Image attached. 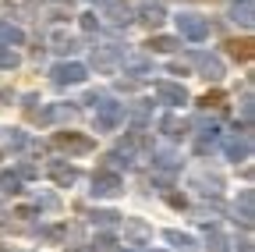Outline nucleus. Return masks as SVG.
<instances>
[{"label": "nucleus", "instance_id": "nucleus-1", "mask_svg": "<svg viewBox=\"0 0 255 252\" xmlns=\"http://www.w3.org/2000/svg\"><path fill=\"white\" fill-rule=\"evenodd\" d=\"M181 21V32L184 36H191V39H202L206 36V21H199L195 14H184V18H177Z\"/></svg>", "mask_w": 255, "mask_h": 252}, {"label": "nucleus", "instance_id": "nucleus-2", "mask_svg": "<svg viewBox=\"0 0 255 252\" xmlns=\"http://www.w3.org/2000/svg\"><path fill=\"white\" fill-rule=\"evenodd\" d=\"M53 75H57V82H82L85 78V68L82 64H60Z\"/></svg>", "mask_w": 255, "mask_h": 252}, {"label": "nucleus", "instance_id": "nucleus-3", "mask_svg": "<svg viewBox=\"0 0 255 252\" xmlns=\"http://www.w3.org/2000/svg\"><path fill=\"white\" fill-rule=\"evenodd\" d=\"M156 92H159L163 100H170V103H184V89H181V85H167V82H159V85H156Z\"/></svg>", "mask_w": 255, "mask_h": 252}, {"label": "nucleus", "instance_id": "nucleus-4", "mask_svg": "<svg viewBox=\"0 0 255 252\" xmlns=\"http://www.w3.org/2000/svg\"><path fill=\"white\" fill-rule=\"evenodd\" d=\"M57 146L60 149H92V142L82 135H57Z\"/></svg>", "mask_w": 255, "mask_h": 252}, {"label": "nucleus", "instance_id": "nucleus-5", "mask_svg": "<svg viewBox=\"0 0 255 252\" xmlns=\"http://www.w3.org/2000/svg\"><path fill=\"white\" fill-rule=\"evenodd\" d=\"M121 188V178H114V174H103V178H96V192L100 196H114Z\"/></svg>", "mask_w": 255, "mask_h": 252}, {"label": "nucleus", "instance_id": "nucleus-6", "mask_svg": "<svg viewBox=\"0 0 255 252\" xmlns=\"http://www.w3.org/2000/svg\"><path fill=\"white\" fill-rule=\"evenodd\" d=\"M142 21L145 25H159L163 21V7L159 4H142Z\"/></svg>", "mask_w": 255, "mask_h": 252}, {"label": "nucleus", "instance_id": "nucleus-7", "mask_svg": "<svg viewBox=\"0 0 255 252\" xmlns=\"http://www.w3.org/2000/svg\"><path fill=\"white\" fill-rule=\"evenodd\" d=\"M107 14H110V21H117V25H121V21H131V7H121V4H110Z\"/></svg>", "mask_w": 255, "mask_h": 252}, {"label": "nucleus", "instance_id": "nucleus-8", "mask_svg": "<svg viewBox=\"0 0 255 252\" xmlns=\"http://www.w3.org/2000/svg\"><path fill=\"white\" fill-rule=\"evenodd\" d=\"M231 53H234V57H241V60H248V57H252V43H248V39L231 43Z\"/></svg>", "mask_w": 255, "mask_h": 252}, {"label": "nucleus", "instance_id": "nucleus-9", "mask_svg": "<svg viewBox=\"0 0 255 252\" xmlns=\"http://www.w3.org/2000/svg\"><path fill=\"white\" fill-rule=\"evenodd\" d=\"M53 178H57L60 185H71V181H75V171H71V167H53Z\"/></svg>", "mask_w": 255, "mask_h": 252}, {"label": "nucleus", "instance_id": "nucleus-10", "mask_svg": "<svg viewBox=\"0 0 255 252\" xmlns=\"http://www.w3.org/2000/svg\"><path fill=\"white\" fill-rule=\"evenodd\" d=\"M177 46V39H170V36H159V39H152V50H174Z\"/></svg>", "mask_w": 255, "mask_h": 252}, {"label": "nucleus", "instance_id": "nucleus-11", "mask_svg": "<svg viewBox=\"0 0 255 252\" xmlns=\"http://www.w3.org/2000/svg\"><path fill=\"white\" fill-rule=\"evenodd\" d=\"M0 64H4V68H14V64H18V53H11V50L0 46Z\"/></svg>", "mask_w": 255, "mask_h": 252}, {"label": "nucleus", "instance_id": "nucleus-12", "mask_svg": "<svg viewBox=\"0 0 255 252\" xmlns=\"http://www.w3.org/2000/svg\"><path fill=\"white\" fill-rule=\"evenodd\" d=\"M4 188H7V192H18V178H11V174H4Z\"/></svg>", "mask_w": 255, "mask_h": 252}, {"label": "nucleus", "instance_id": "nucleus-13", "mask_svg": "<svg viewBox=\"0 0 255 252\" xmlns=\"http://www.w3.org/2000/svg\"><path fill=\"white\" fill-rule=\"evenodd\" d=\"M75 252H89V249H75Z\"/></svg>", "mask_w": 255, "mask_h": 252}]
</instances>
